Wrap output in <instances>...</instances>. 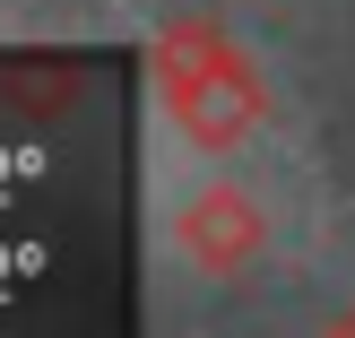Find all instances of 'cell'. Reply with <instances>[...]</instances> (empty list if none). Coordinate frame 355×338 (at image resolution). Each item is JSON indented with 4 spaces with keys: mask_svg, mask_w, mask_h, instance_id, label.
<instances>
[{
    "mask_svg": "<svg viewBox=\"0 0 355 338\" xmlns=\"http://www.w3.org/2000/svg\"><path fill=\"white\" fill-rule=\"evenodd\" d=\"M148 69H156V104H165L173 139L200 156H234L269 121V87H260L252 52L208 17H165L148 44Z\"/></svg>",
    "mask_w": 355,
    "mask_h": 338,
    "instance_id": "cell-1",
    "label": "cell"
},
{
    "mask_svg": "<svg viewBox=\"0 0 355 338\" xmlns=\"http://www.w3.org/2000/svg\"><path fill=\"white\" fill-rule=\"evenodd\" d=\"M173 243H182V260L200 278H243L269 252V217H260V200L243 183H200L182 200V217H173Z\"/></svg>",
    "mask_w": 355,
    "mask_h": 338,
    "instance_id": "cell-2",
    "label": "cell"
},
{
    "mask_svg": "<svg viewBox=\"0 0 355 338\" xmlns=\"http://www.w3.org/2000/svg\"><path fill=\"white\" fill-rule=\"evenodd\" d=\"M78 69H17V78H9V96L17 104H35V113H61V104H78Z\"/></svg>",
    "mask_w": 355,
    "mask_h": 338,
    "instance_id": "cell-3",
    "label": "cell"
},
{
    "mask_svg": "<svg viewBox=\"0 0 355 338\" xmlns=\"http://www.w3.org/2000/svg\"><path fill=\"white\" fill-rule=\"evenodd\" d=\"M321 338H355V304H347V312H338V321H329Z\"/></svg>",
    "mask_w": 355,
    "mask_h": 338,
    "instance_id": "cell-4",
    "label": "cell"
}]
</instances>
